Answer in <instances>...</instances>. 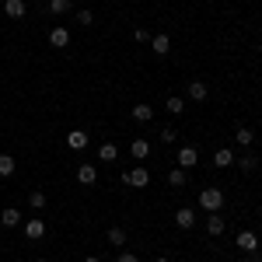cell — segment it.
I'll return each instance as SVG.
<instances>
[{"mask_svg":"<svg viewBox=\"0 0 262 262\" xmlns=\"http://www.w3.org/2000/svg\"><path fill=\"white\" fill-rule=\"evenodd\" d=\"M200 206L206 210V213H217V210L224 206V189H217V185L203 189V192H200Z\"/></svg>","mask_w":262,"mask_h":262,"instance_id":"1","label":"cell"},{"mask_svg":"<svg viewBox=\"0 0 262 262\" xmlns=\"http://www.w3.org/2000/svg\"><path fill=\"white\" fill-rule=\"evenodd\" d=\"M122 185H137V189H147V185H150V171H147V168L122 171Z\"/></svg>","mask_w":262,"mask_h":262,"instance_id":"2","label":"cell"},{"mask_svg":"<svg viewBox=\"0 0 262 262\" xmlns=\"http://www.w3.org/2000/svg\"><path fill=\"white\" fill-rule=\"evenodd\" d=\"M21 231H25V238H28V242H39L42 234H46V224H42L39 217H28V221L21 224Z\"/></svg>","mask_w":262,"mask_h":262,"instance_id":"3","label":"cell"},{"mask_svg":"<svg viewBox=\"0 0 262 262\" xmlns=\"http://www.w3.org/2000/svg\"><path fill=\"white\" fill-rule=\"evenodd\" d=\"M175 161H179V168H196V161H200V150L196 147H179V154H175Z\"/></svg>","mask_w":262,"mask_h":262,"instance_id":"4","label":"cell"},{"mask_svg":"<svg viewBox=\"0 0 262 262\" xmlns=\"http://www.w3.org/2000/svg\"><path fill=\"white\" fill-rule=\"evenodd\" d=\"M49 46H53V49H67V46H70V32H67L63 25H56V28L49 32Z\"/></svg>","mask_w":262,"mask_h":262,"instance_id":"5","label":"cell"},{"mask_svg":"<svg viewBox=\"0 0 262 262\" xmlns=\"http://www.w3.org/2000/svg\"><path fill=\"white\" fill-rule=\"evenodd\" d=\"M77 182H81V185H95V182H98V168H95V164H77Z\"/></svg>","mask_w":262,"mask_h":262,"instance_id":"6","label":"cell"},{"mask_svg":"<svg viewBox=\"0 0 262 262\" xmlns=\"http://www.w3.org/2000/svg\"><path fill=\"white\" fill-rule=\"evenodd\" d=\"M175 224H179L182 231H189V227L196 224V210H192V206H182V210H175Z\"/></svg>","mask_w":262,"mask_h":262,"instance_id":"7","label":"cell"},{"mask_svg":"<svg viewBox=\"0 0 262 262\" xmlns=\"http://www.w3.org/2000/svg\"><path fill=\"white\" fill-rule=\"evenodd\" d=\"M238 248L242 252H259V234L255 231H242L238 234Z\"/></svg>","mask_w":262,"mask_h":262,"instance_id":"8","label":"cell"},{"mask_svg":"<svg viewBox=\"0 0 262 262\" xmlns=\"http://www.w3.org/2000/svg\"><path fill=\"white\" fill-rule=\"evenodd\" d=\"M150 49H154L158 56H168V53H171V39H168L164 32H158V35H150Z\"/></svg>","mask_w":262,"mask_h":262,"instance_id":"9","label":"cell"},{"mask_svg":"<svg viewBox=\"0 0 262 262\" xmlns=\"http://www.w3.org/2000/svg\"><path fill=\"white\" fill-rule=\"evenodd\" d=\"M67 147H70V150H84V147H88V133H84V129L67 133Z\"/></svg>","mask_w":262,"mask_h":262,"instance_id":"10","label":"cell"},{"mask_svg":"<svg viewBox=\"0 0 262 262\" xmlns=\"http://www.w3.org/2000/svg\"><path fill=\"white\" fill-rule=\"evenodd\" d=\"M25 11H28L25 0H4V14L7 18H25Z\"/></svg>","mask_w":262,"mask_h":262,"instance_id":"11","label":"cell"},{"mask_svg":"<svg viewBox=\"0 0 262 262\" xmlns=\"http://www.w3.org/2000/svg\"><path fill=\"white\" fill-rule=\"evenodd\" d=\"M206 231H210V234H213V238H221V234H224V217H221V210H217V213H210V217H206Z\"/></svg>","mask_w":262,"mask_h":262,"instance_id":"12","label":"cell"},{"mask_svg":"<svg viewBox=\"0 0 262 262\" xmlns=\"http://www.w3.org/2000/svg\"><path fill=\"white\" fill-rule=\"evenodd\" d=\"M0 224H4V227H18V224H21V210H14V206H7V210L0 213Z\"/></svg>","mask_w":262,"mask_h":262,"instance_id":"13","label":"cell"},{"mask_svg":"<svg viewBox=\"0 0 262 262\" xmlns=\"http://www.w3.org/2000/svg\"><path fill=\"white\" fill-rule=\"evenodd\" d=\"M252 140H255V133H252L248 126H238V129H234V143H238V147H252Z\"/></svg>","mask_w":262,"mask_h":262,"instance_id":"14","label":"cell"},{"mask_svg":"<svg viewBox=\"0 0 262 262\" xmlns=\"http://www.w3.org/2000/svg\"><path fill=\"white\" fill-rule=\"evenodd\" d=\"M129 154H133V158H137V161H143V158H147V154H150V143L143 140V137H140V140H133V143H129Z\"/></svg>","mask_w":262,"mask_h":262,"instance_id":"15","label":"cell"},{"mask_svg":"<svg viewBox=\"0 0 262 262\" xmlns=\"http://www.w3.org/2000/svg\"><path fill=\"white\" fill-rule=\"evenodd\" d=\"M14 168H18V161H14L11 154H0V179H11Z\"/></svg>","mask_w":262,"mask_h":262,"instance_id":"16","label":"cell"},{"mask_svg":"<svg viewBox=\"0 0 262 262\" xmlns=\"http://www.w3.org/2000/svg\"><path fill=\"white\" fill-rule=\"evenodd\" d=\"M206 95H210V88H206L203 81H192V84H189V98H192V101H206Z\"/></svg>","mask_w":262,"mask_h":262,"instance_id":"17","label":"cell"},{"mask_svg":"<svg viewBox=\"0 0 262 262\" xmlns=\"http://www.w3.org/2000/svg\"><path fill=\"white\" fill-rule=\"evenodd\" d=\"M129 116H133L137 122H150V119H154V108H150V105H133Z\"/></svg>","mask_w":262,"mask_h":262,"instance_id":"18","label":"cell"},{"mask_svg":"<svg viewBox=\"0 0 262 262\" xmlns=\"http://www.w3.org/2000/svg\"><path fill=\"white\" fill-rule=\"evenodd\" d=\"M213 164H217V168H231V164H234V154H231L227 147H221V150L213 154Z\"/></svg>","mask_w":262,"mask_h":262,"instance_id":"19","label":"cell"},{"mask_svg":"<svg viewBox=\"0 0 262 262\" xmlns=\"http://www.w3.org/2000/svg\"><path fill=\"white\" fill-rule=\"evenodd\" d=\"M116 158H119L116 143H101V147H98V161H116Z\"/></svg>","mask_w":262,"mask_h":262,"instance_id":"20","label":"cell"},{"mask_svg":"<svg viewBox=\"0 0 262 262\" xmlns=\"http://www.w3.org/2000/svg\"><path fill=\"white\" fill-rule=\"evenodd\" d=\"M234 164L242 168L245 175H252V171H255V158H252V154H242V158H234Z\"/></svg>","mask_w":262,"mask_h":262,"instance_id":"21","label":"cell"},{"mask_svg":"<svg viewBox=\"0 0 262 262\" xmlns=\"http://www.w3.org/2000/svg\"><path fill=\"white\" fill-rule=\"evenodd\" d=\"M168 185L182 189V185H185V168H171V171H168Z\"/></svg>","mask_w":262,"mask_h":262,"instance_id":"22","label":"cell"},{"mask_svg":"<svg viewBox=\"0 0 262 262\" xmlns=\"http://www.w3.org/2000/svg\"><path fill=\"white\" fill-rule=\"evenodd\" d=\"M108 245L122 248V245H126V231H122V227H108Z\"/></svg>","mask_w":262,"mask_h":262,"instance_id":"23","label":"cell"},{"mask_svg":"<svg viewBox=\"0 0 262 262\" xmlns=\"http://www.w3.org/2000/svg\"><path fill=\"white\" fill-rule=\"evenodd\" d=\"M70 7H74V0H49V11H53L56 18H60V14H67Z\"/></svg>","mask_w":262,"mask_h":262,"instance_id":"24","label":"cell"},{"mask_svg":"<svg viewBox=\"0 0 262 262\" xmlns=\"http://www.w3.org/2000/svg\"><path fill=\"white\" fill-rule=\"evenodd\" d=\"M164 108H168V112H171V116H182V112H185V101H182L179 95H171V98H168V105H164Z\"/></svg>","mask_w":262,"mask_h":262,"instance_id":"25","label":"cell"},{"mask_svg":"<svg viewBox=\"0 0 262 262\" xmlns=\"http://www.w3.org/2000/svg\"><path fill=\"white\" fill-rule=\"evenodd\" d=\"M28 206H32V210H42V206H46V192H39V189L28 192Z\"/></svg>","mask_w":262,"mask_h":262,"instance_id":"26","label":"cell"},{"mask_svg":"<svg viewBox=\"0 0 262 262\" xmlns=\"http://www.w3.org/2000/svg\"><path fill=\"white\" fill-rule=\"evenodd\" d=\"M158 140H161V143H175V140H179V129H171V126H164L161 133H158Z\"/></svg>","mask_w":262,"mask_h":262,"instance_id":"27","label":"cell"},{"mask_svg":"<svg viewBox=\"0 0 262 262\" xmlns=\"http://www.w3.org/2000/svg\"><path fill=\"white\" fill-rule=\"evenodd\" d=\"M77 21H81L84 28H88V25H95V14H91V11L84 7V11H77Z\"/></svg>","mask_w":262,"mask_h":262,"instance_id":"28","label":"cell"},{"mask_svg":"<svg viewBox=\"0 0 262 262\" xmlns=\"http://www.w3.org/2000/svg\"><path fill=\"white\" fill-rule=\"evenodd\" d=\"M133 39H137V42H150V32L140 25V28H133Z\"/></svg>","mask_w":262,"mask_h":262,"instance_id":"29","label":"cell"},{"mask_svg":"<svg viewBox=\"0 0 262 262\" xmlns=\"http://www.w3.org/2000/svg\"><path fill=\"white\" fill-rule=\"evenodd\" d=\"M119 262H140V259H137L133 252H119Z\"/></svg>","mask_w":262,"mask_h":262,"instance_id":"30","label":"cell"},{"mask_svg":"<svg viewBox=\"0 0 262 262\" xmlns=\"http://www.w3.org/2000/svg\"><path fill=\"white\" fill-rule=\"evenodd\" d=\"M84 262H101V259L98 255H84Z\"/></svg>","mask_w":262,"mask_h":262,"instance_id":"31","label":"cell"},{"mask_svg":"<svg viewBox=\"0 0 262 262\" xmlns=\"http://www.w3.org/2000/svg\"><path fill=\"white\" fill-rule=\"evenodd\" d=\"M158 262H171V259H158Z\"/></svg>","mask_w":262,"mask_h":262,"instance_id":"32","label":"cell"},{"mask_svg":"<svg viewBox=\"0 0 262 262\" xmlns=\"http://www.w3.org/2000/svg\"><path fill=\"white\" fill-rule=\"evenodd\" d=\"M35 262H46V259H35Z\"/></svg>","mask_w":262,"mask_h":262,"instance_id":"33","label":"cell"}]
</instances>
